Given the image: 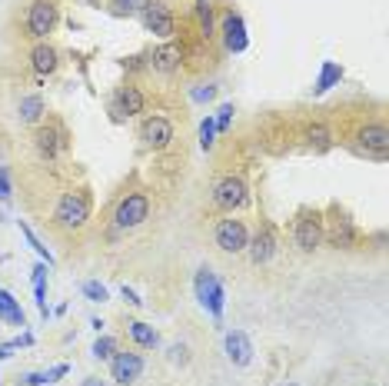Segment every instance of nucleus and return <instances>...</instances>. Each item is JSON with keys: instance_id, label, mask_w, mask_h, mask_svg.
I'll use <instances>...</instances> for the list:
<instances>
[{"instance_id": "nucleus-1", "label": "nucleus", "mask_w": 389, "mask_h": 386, "mask_svg": "<svg viewBox=\"0 0 389 386\" xmlns=\"http://www.w3.org/2000/svg\"><path fill=\"white\" fill-rule=\"evenodd\" d=\"M90 193L86 190H74V193H64V197L57 200L54 207V223L60 230H84L86 220H90Z\"/></svg>"}, {"instance_id": "nucleus-2", "label": "nucleus", "mask_w": 389, "mask_h": 386, "mask_svg": "<svg viewBox=\"0 0 389 386\" xmlns=\"http://www.w3.org/2000/svg\"><path fill=\"white\" fill-rule=\"evenodd\" d=\"M193 293H196V300H200V307H203L210 317H216V320L223 317V307H227V290H223L220 276H216L210 266H203V270L196 273Z\"/></svg>"}, {"instance_id": "nucleus-3", "label": "nucleus", "mask_w": 389, "mask_h": 386, "mask_svg": "<svg viewBox=\"0 0 389 386\" xmlns=\"http://www.w3.org/2000/svg\"><path fill=\"white\" fill-rule=\"evenodd\" d=\"M323 240L329 243V246H336V250H353L359 240L356 233V223L349 220V213H343V210H329V220H323Z\"/></svg>"}, {"instance_id": "nucleus-4", "label": "nucleus", "mask_w": 389, "mask_h": 386, "mask_svg": "<svg viewBox=\"0 0 389 386\" xmlns=\"http://www.w3.org/2000/svg\"><path fill=\"white\" fill-rule=\"evenodd\" d=\"M213 203L220 210H227V213H233V210H243L249 203V187L247 180L237 177V174H227V177L216 180L213 187Z\"/></svg>"}, {"instance_id": "nucleus-5", "label": "nucleus", "mask_w": 389, "mask_h": 386, "mask_svg": "<svg viewBox=\"0 0 389 386\" xmlns=\"http://www.w3.org/2000/svg\"><path fill=\"white\" fill-rule=\"evenodd\" d=\"M140 21H143V27H147L153 37H160V40H170L173 33H176V17H173V11L163 0H147L140 11Z\"/></svg>"}, {"instance_id": "nucleus-6", "label": "nucleus", "mask_w": 389, "mask_h": 386, "mask_svg": "<svg viewBox=\"0 0 389 386\" xmlns=\"http://www.w3.org/2000/svg\"><path fill=\"white\" fill-rule=\"evenodd\" d=\"M147 217H150V197L147 193H127L117 203V210H113V223H117L120 230H133Z\"/></svg>"}, {"instance_id": "nucleus-7", "label": "nucleus", "mask_w": 389, "mask_h": 386, "mask_svg": "<svg viewBox=\"0 0 389 386\" xmlns=\"http://www.w3.org/2000/svg\"><path fill=\"white\" fill-rule=\"evenodd\" d=\"M57 4L54 0H33L27 7V33L33 40H47V33H54L57 27Z\"/></svg>"}, {"instance_id": "nucleus-8", "label": "nucleus", "mask_w": 389, "mask_h": 386, "mask_svg": "<svg viewBox=\"0 0 389 386\" xmlns=\"http://www.w3.org/2000/svg\"><path fill=\"white\" fill-rule=\"evenodd\" d=\"M213 240L216 246L223 250V254H243L249 243V230L243 220H233V217H227V220H220L213 227Z\"/></svg>"}, {"instance_id": "nucleus-9", "label": "nucleus", "mask_w": 389, "mask_h": 386, "mask_svg": "<svg viewBox=\"0 0 389 386\" xmlns=\"http://www.w3.org/2000/svg\"><path fill=\"white\" fill-rule=\"evenodd\" d=\"M293 240L300 246L303 254H313L316 246L323 243V213H316V210H306L296 227H293Z\"/></svg>"}, {"instance_id": "nucleus-10", "label": "nucleus", "mask_w": 389, "mask_h": 386, "mask_svg": "<svg viewBox=\"0 0 389 386\" xmlns=\"http://www.w3.org/2000/svg\"><path fill=\"white\" fill-rule=\"evenodd\" d=\"M147 107V97L140 93V87H117L113 90V97H110V113L117 117V120H130V117H137L143 113Z\"/></svg>"}, {"instance_id": "nucleus-11", "label": "nucleus", "mask_w": 389, "mask_h": 386, "mask_svg": "<svg viewBox=\"0 0 389 386\" xmlns=\"http://www.w3.org/2000/svg\"><path fill=\"white\" fill-rule=\"evenodd\" d=\"M143 356L140 353H127V350H123V353H113L110 356V376H113V380H117L120 386H130V383H137V380H140L143 376Z\"/></svg>"}, {"instance_id": "nucleus-12", "label": "nucleus", "mask_w": 389, "mask_h": 386, "mask_svg": "<svg viewBox=\"0 0 389 386\" xmlns=\"http://www.w3.org/2000/svg\"><path fill=\"white\" fill-rule=\"evenodd\" d=\"M220 33H223V47H227L230 54H243L249 47V37H247V23L239 17L237 11L223 13V21H220Z\"/></svg>"}, {"instance_id": "nucleus-13", "label": "nucleus", "mask_w": 389, "mask_h": 386, "mask_svg": "<svg viewBox=\"0 0 389 386\" xmlns=\"http://www.w3.org/2000/svg\"><path fill=\"white\" fill-rule=\"evenodd\" d=\"M140 140L150 150H167L173 144V123L167 117H147L140 127Z\"/></svg>"}, {"instance_id": "nucleus-14", "label": "nucleus", "mask_w": 389, "mask_h": 386, "mask_svg": "<svg viewBox=\"0 0 389 386\" xmlns=\"http://www.w3.org/2000/svg\"><path fill=\"white\" fill-rule=\"evenodd\" d=\"M33 140H37L40 157H47V160H54L57 154H64L67 150V130L60 127V123H47V127H40Z\"/></svg>"}, {"instance_id": "nucleus-15", "label": "nucleus", "mask_w": 389, "mask_h": 386, "mask_svg": "<svg viewBox=\"0 0 389 386\" xmlns=\"http://www.w3.org/2000/svg\"><path fill=\"white\" fill-rule=\"evenodd\" d=\"M223 350H227V360L233 366L253 363V340H249L243 330H230L227 336H223Z\"/></svg>"}, {"instance_id": "nucleus-16", "label": "nucleus", "mask_w": 389, "mask_h": 386, "mask_svg": "<svg viewBox=\"0 0 389 386\" xmlns=\"http://www.w3.org/2000/svg\"><path fill=\"white\" fill-rule=\"evenodd\" d=\"M247 250H249V260L253 263H270L273 260V254H276V233H273V227L270 223H263L256 230V237L247 243Z\"/></svg>"}, {"instance_id": "nucleus-17", "label": "nucleus", "mask_w": 389, "mask_h": 386, "mask_svg": "<svg viewBox=\"0 0 389 386\" xmlns=\"http://www.w3.org/2000/svg\"><path fill=\"white\" fill-rule=\"evenodd\" d=\"M356 144L373 157H386L389 150V130L383 123H366V127H359L356 133Z\"/></svg>"}, {"instance_id": "nucleus-18", "label": "nucleus", "mask_w": 389, "mask_h": 386, "mask_svg": "<svg viewBox=\"0 0 389 386\" xmlns=\"http://www.w3.org/2000/svg\"><path fill=\"white\" fill-rule=\"evenodd\" d=\"M180 64H184V47L170 44V40H167V44H160L150 54V67L157 70V74H163V77L176 74V70H180Z\"/></svg>"}, {"instance_id": "nucleus-19", "label": "nucleus", "mask_w": 389, "mask_h": 386, "mask_svg": "<svg viewBox=\"0 0 389 386\" xmlns=\"http://www.w3.org/2000/svg\"><path fill=\"white\" fill-rule=\"evenodd\" d=\"M30 67H33V74L47 77V74H54L57 67H60V54H57L47 40H37L33 50H30Z\"/></svg>"}, {"instance_id": "nucleus-20", "label": "nucleus", "mask_w": 389, "mask_h": 386, "mask_svg": "<svg viewBox=\"0 0 389 386\" xmlns=\"http://www.w3.org/2000/svg\"><path fill=\"white\" fill-rule=\"evenodd\" d=\"M0 320L13 323V327H27V317H23L21 300H13L7 290H0Z\"/></svg>"}, {"instance_id": "nucleus-21", "label": "nucleus", "mask_w": 389, "mask_h": 386, "mask_svg": "<svg viewBox=\"0 0 389 386\" xmlns=\"http://www.w3.org/2000/svg\"><path fill=\"white\" fill-rule=\"evenodd\" d=\"M127 333H130V340L137 343L140 350H153V346L160 343V336H157V330H153L150 323H143V320H133V323H127Z\"/></svg>"}, {"instance_id": "nucleus-22", "label": "nucleus", "mask_w": 389, "mask_h": 386, "mask_svg": "<svg viewBox=\"0 0 389 386\" xmlns=\"http://www.w3.org/2000/svg\"><path fill=\"white\" fill-rule=\"evenodd\" d=\"M339 80H343V67L336 64V60H326V64L320 67V77H316V84H313V93H326V90H333Z\"/></svg>"}, {"instance_id": "nucleus-23", "label": "nucleus", "mask_w": 389, "mask_h": 386, "mask_svg": "<svg viewBox=\"0 0 389 386\" xmlns=\"http://www.w3.org/2000/svg\"><path fill=\"white\" fill-rule=\"evenodd\" d=\"M43 110H47V103H43L40 93H30V97H23L21 107H17V113H21V123H40V120H43Z\"/></svg>"}, {"instance_id": "nucleus-24", "label": "nucleus", "mask_w": 389, "mask_h": 386, "mask_svg": "<svg viewBox=\"0 0 389 386\" xmlns=\"http://www.w3.org/2000/svg\"><path fill=\"white\" fill-rule=\"evenodd\" d=\"M193 13H196V21H200V37L210 40V37L216 33V27H213V4H210V0H196Z\"/></svg>"}, {"instance_id": "nucleus-25", "label": "nucleus", "mask_w": 389, "mask_h": 386, "mask_svg": "<svg viewBox=\"0 0 389 386\" xmlns=\"http://www.w3.org/2000/svg\"><path fill=\"white\" fill-rule=\"evenodd\" d=\"M303 137H306V144L316 147V150H329V147H333V133H329V127H323V123H310Z\"/></svg>"}, {"instance_id": "nucleus-26", "label": "nucleus", "mask_w": 389, "mask_h": 386, "mask_svg": "<svg viewBox=\"0 0 389 386\" xmlns=\"http://www.w3.org/2000/svg\"><path fill=\"white\" fill-rule=\"evenodd\" d=\"M21 233H23V237H27V243H30V246H33V254L40 256L43 263H47V266L54 263V254H50V250L43 246V243H40V237H37V233H33V230H30V227H27V223H23V220H21Z\"/></svg>"}, {"instance_id": "nucleus-27", "label": "nucleus", "mask_w": 389, "mask_h": 386, "mask_svg": "<svg viewBox=\"0 0 389 386\" xmlns=\"http://www.w3.org/2000/svg\"><path fill=\"white\" fill-rule=\"evenodd\" d=\"M113 353H117V340H113V336H97V343L90 346V356H94V360H110Z\"/></svg>"}, {"instance_id": "nucleus-28", "label": "nucleus", "mask_w": 389, "mask_h": 386, "mask_svg": "<svg viewBox=\"0 0 389 386\" xmlns=\"http://www.w3.org/2000/svg\"><path fill=\"white\" fill-rule=\"evenodd\" d=\"M213 144H216V123H213V117L206 113L203 120H200V147H203V150H213Z\"/></svg>"}, {"instance_id": "nucleus-29", "label": "nucleus", "mask_w": 389, "mask_h": 386, "mask_svg": "<svg viewBox=\"0 0 389 386\" xmlns=\"http://www.w3.org/2000/svg\"><path fill=\"white\" fill-rule=\"evenodd\" d=\"M43 276H47V266L37 263V266H33V293H37V307H40V313L47 317V300H43Z\"/></svg>"}, {"instance_id": "nucleus-30", "label": "nucleus", "mask_w": 389, "mask_h": 386, "mask_svg": "<svg viewBox=\"0 0 389 386\" xmlns=\"http://www.w3.org/2000/svg\"><path fill=\"white\" fill-rule=\"evenodd\" d=\"M233 113H237V107L233 103H220V110H216L213 123H216V133H227L230 123H233Z\"/></svg>"}, {"instance_id": "nucleus-31", "label": "nucleus", "mask_w": 389, "mask_h": 386, "mask_svg": "<svg viewBox=\"0 0 389 386\" xmlns=\"http://www.w3.org/2000/svg\"><path fill=\"white\" fill-rule=\"evenodd\" d=\"M80 290H84V297L90 300V303H107V297H110L107 287H103V283H97V280H86Z\"/></svg>"}, {"instance_id": "nucleus-32", "label": "nucleus", "mask_w": 389, "mask_h": 386, "mask_svg": "<svg viewBox=\"0 0 389 386\" xmlns=\"http://www.w3.org/2000/svg\"><path fill=\"white\" fill-rule=\"evenodd\" d=\"M167 360H170L173 366H186L190 363V346H186V343H173L170 350H167Z\"/></svg>"}, {"instance_id": "nucleus-33", "label": "nucleus", "mask_w": 389, "mask_h": 386, "mask_svg": "<svg viewBox=\"0 0 389 386\" xmlns=\"http://www.w3.org/2000/svg\"><path fill=\"white\" fill-rule=\"evenodd\" d=\"M190 97H193L196 103H210V100L216 97V87H213V84H200V87L190 90Z\"/></svg>"}, {"instance_id": "nucleus-34", "label": "nucleus", "mask_w": 389, "mask_h": 386, "mask_svg": "<svg viewBox=\"0 0 389 386\" xmlns=\"http://www.w3.org/2000/svg\"><path fill=\"white\" fill-rule=\"evenodd\" d=\"M143 4H147V0H113V11L117 13H140Z\"/></svg>"}, {"instance_id": "nucleus-35", "label": "nucleus", "mask_w": 389, "mask_h": 386, "mask_svg": "<svg viewBox=\"0 0 389 386\" xmlns=\"http://www.w3.org/2000/svg\"><path fill=\"white\" fill-rule=\"evenodd\" d=\"M11 193H13V187H11V170H7V166H0V200L7 203V200H11Z\"/></svg>"}, {"instance_id": "nucleus-36", "label": "nucleus", "mask_w": 389, "mask_h": 386, "mask_svg": "<svg viewBox=\"0 0 389 386\" xmlns=\"http://www.w3.org/2000/svg\"><path fill=\"white\" fill-rule=\"evenodd\" d=\"M17 386H47V370L43 373H23L17 380Z\"/></svg>"}, {"instance_id": "nucleus-37", "label": "nucleus", "mask_w": 389, "mask_h": 386, "mask_svg": "<svg viewBox=\"0 0 389 386\" xmlns=\"http://www.w3.org/2000/svg\"><path fill=\"white\" fill-rule=\"evenodd\" d=\"M120 297L127 300L130 307H143V300H140V293H137V290H133V287H127V283H123V287H120Z\"/></svg>"}, {"instance_id": "nucleus-38", "label": "nucleus", "mask_w": 389, "mask_h": 386, "mask_svg": "<svg viewBox=\"0 0 389 386\" xmlns=\"http://www.w3.org/2000/svg\"><path fill=\"white\" fill-rule=\"evenodd\" d=\"M67 370H70V366H67V363L54 366V370H47V383H57V380H60V376H67Z\"/></svg>"}, {"instance_id": "nucleus-39", "label": "nucleus", "mask_w": 389, "mask_h": 386, "mask_svg": "<svg viewBox=\"0 0 389 386\" xmlns=\"http://www.w3.org/2000/svg\"><path fill=\"white\" fill-rule=\"evenodd\" d=\"M13 350H17V340H11V343H4V346H0V360H7V356L13 353Z\"/></svg>"}, {"instance_id": "nucleus-40", "label": "nucleus", "mask_w": 389, "mask_h": 386, "mask_svg": "<svg viewBox=\"0 0 389 386\" xmlns=\"http://www.w3.org/2000/svg\"><path fill=\"white\" fill-rule=\"evenodd\" d=\"M80 386H107V383H103L100 376H84V383H80Z\"/></svg>"}, {"instance_id": "nucleus-41", "label": "nucleus", "mask_w": 389, "mask_h": 386, "mask_svg": "<svg viewBox=\"0 0 389 386\" xmlns=\"http://www.w3.org/2000/svg\"><path fill=\"white\" fill-rule=\"evenodd\" d=\"M283 386H300V383H283Z\"/></svg>"}]
</instances>
